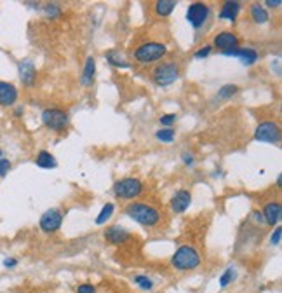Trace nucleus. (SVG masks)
I'll list each match as a JSON object with an SVG mask.
<instances>
[{"label":"nucleus","mask_w":282,"mask_h":293,"mask_svg":"<svg viewBox=\"0 0 282 293\" xmlns=\"http://www.w3.org/2000/svg\"><path fill=\"white\" fill-rule=\"evenodd\" d=\"M126 215L133 218L136 224L143 225V227H155L162 218L159 209L146 205V203H131V205H127Z\"/></svg>","instance_id":"nucleus-1"},{"label":"nucleus","mask_w":282,"mask_h":293,"mask_svg":"<svg viewBox=\"0 0 282 293\" xmlns=\"http://www.w3.org/2000/svg\"><path fill=\"white\" fill-rule=\"evenodd\" d=\"M200 262H202L200 253L192 244H181L171 259V265L176 270H194L200 265Z\"/></svg>","instance_id":"nucleus-2"},{"label":"nucleus","mask_w":282,"mask_h":293,"mask_svg":"<svg viewBox=\"0 0 282 293\" xmlns=\"http://www.w3.org/2000/svg\"><path fill=\"white\" fill-rule=\"evenodd\" d=\"M168 54V47L160 42H145L134 51V58L140 63H153L159 61Z\"/></svg>","instance_id":"nucleus-3"},{"label":"nucleus","mask_w":282,"mask_h":293,"mask_svg":"<svg viewBox=\"0 0 282 293\" xmlns=\"http://www.w3.org/2000/svg\"><path fill=\"white\" fill-rule=\"evenodd\" d=\"M179 77V66L174 61H166L155 66V70L152 72V79L157 86L168 88L172 82H176Z\"/></svg>","instance_id":"nucleus-4"},{"label":"nucleus","mask_w":282,"mask_h":293,"mask_svg":"<svg viewBox=\"0 0 282 293\" xmlns=\"http://www.w3.org/2000/svg\"><path fill=\"white\" fill-rule=\"evenodd\" d=\"M143 192V183L138 178H122V180L115 181L113 194L118 199H134L141 196Z\"/></svg>","instance_id":"nucleus-5"},{"label":"nucleus","mask_w":282,"mask_h":293,"mask_svg":"<svg viewBox=\"0 0 282 293\" xmlns=\"http://www.w3.org/2000/svg\"><path fill=\"white\" fill-rule=\"evenodd\" d=\"M42 122L51 131H63L68 126V114L59 108H47L42 112Z\"/></svg>","instance_id":"nucleus-6"},{"label":"nucleus","mask_w":282,"mask_h":293,"mask_svg":"<svg viewBox=\"0 0 282 293\" xmlns=\"http://www.w3.org/2000/svg\"><path fill=\"white\" fill-rule=\"evenodd\" d=\"M209 14H211L209 5L204 4V2H194V4L188 5L187 21L195 28V30H198V28H202L204 25H206Z\"/></svg>","instance_id":"nucleus-7"},{"label":"nucleus","mask_w":282,"mask_h":293,"mask_svg":"<svg viewBox=\"0 0 282 293\" xmlns=\"http://www.w3.org/2000/svg\"><path fill=\"white\" fill-rule=\"evenodd\" d=\"M254 138L263 143H277L281 140V127L272 120H265L256 127Z\"/></svg>","instance_id":"nucleus-8"},{"label":"nucleus","mask_w":282,"mask_h":293,"mask_svg":"<svg viewBox=\"0 0 282 293\" xmlns=\"http://www.w3.org/2000/svg\"><path fill=\"white\" fill-rule=\"evenodd\" d=\"M38 224H40V229H42L46 234H53V232H56L63 224L61 209H57V208L47 209V211L40 216V222H38Z\"/></svg>","instance_id":"nucleus-9"},{"label":"nucleus","mask_w":282,"mask_h":293,"mask_svg":"<svg viewBox=\"0 0 282 293\" xmlns=\"http://www.w3.org/2000/svg\"><path fill=\"white\" fill-rule=\"evenodd\" d=\"M192 205V194L187 189L176 190V194L171 197V209L174 213H185Z\"/></svg>","instance_id":"nucleus-10"},{"label":"nucleus","mask_w":282,"mask_h":293,"mask_svg":"<svg viewBox=\"0 0 282 293\" xmlns=\"http://www.w3.org/2000/svg\"><path fill=\"white\" fill-rule=\"evenodd\" d=\"M18 70H19V79H21L23 86L30 88V86L35 84V81H37V70H35V65L30 59H21L18 63Z\"/></svg>","instance_id":"nucleus-11"},{"label":"nucleus","mask_w":282,"mask_h":293,"mask_svg":"<svg viewBox=\"0 0 282 293\" xmlns=\"http://www.w3.org/2000/svg\"><path fill=\"white\" fill-rule=\"evenodd\" d=\"M225 56H233V58H239L240 63L246 66H251L258 61V53H256L253 47H244V49H240V47H235L232 51H225Z\"/></svg>","instance_id":"nucleus-12"},{"label":"nucleus","mask_w":282,"mask_h":293,"mask_svg":"<svg viewBox=\"0 0 282 293\" xmlns=\"http://www.w3.org/2000/svg\"><path fill=\"white\" fill-rule=\"evenodd\" d=\"M214 46L223 51V53L225 51H232L235 47H239V37L235 33H232V31H220L214 37Z\"/></svg>","instance_id":"nucleus-13"},{"label":"nucleus","mask_w":282,"mask_h":293,"mask_svg":"<svg viewBox=\"0 0 282 293\" xmlns=\"http://www.w3.org/2000/svg\"><path fill=\"white\" fill-rule=\"evenodd\" d=\"M18 101V89L11 82L0 81V107H12Z\"/></svg>","instance_id":"nucleus-14"},{"label":"nucleus","mask_w":282,"mask_h":293,"mask_svg":"<svg viewBox=\"0 0 282 293\" xmlns=\"http://www.w3.org/2000/svg\"><path fill=\"white\" fill-rule=\"evenodd\" d=\"M263 218H265V224L268 225H277L282 218V206L279 201H270L265 205L263 209Z\"/></svg>","instance_id":"nucleus-15"},{"label":"nucleus","mask_w":282,"mask_h":293,"mask_svg":"<svg viewBox=\"0 0 282 293\" xmlns=\"http://www.w3.org/2000/svg\"><path fill=\"white\" fill-rule=\"evenodd\" d=\"M105 239L110 244H117L118 246V244H124L129 239V232L124 227H120V225H113V227L105 231Z\"/></svg>","instance_id":"nucleus-16"},{"label":"nucleus","mask_w":282,"mask_h":293,"mask_svg":"<svg viewBox=\"0 0 282 293\" xmlns=\"http://www.w3.org/2000/svg\"><path fill=\"white\" fill-rule=\"evenodd\" d=\"M94 75H96V61L92 56H89V58L85 59L84 72H82V79H80L82 86H85V88L92 86V82H94Z\"/></svg>","instance_id":"nucleus-17"},{"label":"nucleus","mask_w":282,"mask_h":293,"mask_svg":"<svg viewBox=\"0 0 282 293\" xmlns=\"http://www.w3.org/2000/svg\"><path fill=\"white\" fill-rule=\"evenodd\" d=\"M240 12V4L239 2H225V4L221 5V11H220V18L221 20H228V21H235L237 14Z\"/></svg>","instance_id":"nucleus-18"},{"label":"nucleus","mask_w":282,"mask_h":293,"mask_svg":"<svg viewBox=\"0 0 282 293\" xmlns=\"http://www.w3.org/2000/svg\"><path fill=\"white\" fill-rule=\"evenodd\" d=\"M35 164H37L38 168H42V170H54V168L57 166L56 157L47 150L38 152L37 159H35Z\"/></svg>","instance_id":"nucleus-19"},{"label":"nucleus","mask_w":282,"mask_h":293,"mask_svg":"<svg viewBox=\"0 0 282 293\" xmlns=\"http://www.w3.org/2000/svg\"><path fill=\"white\" fill-rule=\"evenodd\" d=\"M249 12H251V20L254 21L256 25H265L268 21V12L261 4H253Z\"/></svg>","instance_id":"nucleus-20"},{"label":"nucleus","mask_w":282,"mask_h":293,"mask_svg":"<svg viewBox=\"0 0 282 293\" xmlns=\"http://www.w3.org/2000/svg\"><path fill=\"white\" fill-rule=\"evenodd\" d=\"M105 58H107V61L110 63L112 66H117V68H131V65L124 59V56L118 53V51H108V53L105 54Z\"/></svg>","instance_id":"nucleus-21"},{"label":"nucleus","mask_w":282,"mask_h":293,"mask_svg":"<svg viewBox=\"0 0 282 293\" xmlns=\"http://www.w3.org/2000/svg\"><path fill=\"white\" fill-rule=\"evenodd\" d=\"M176 9L174 0H159L155 2V12L159 16H169Z\"/></svg>","instance_id":"nucleus-22"},{"label":"nucleus","mask_w":282,"mask_h":293,"mask_svg":"<svg viewBox=\"0 0 282 293\" xmlns=\"http://www.w3.org/2000/svg\"><path fill=\"white\" fill-rule=\"evenodd\" d=\"M115 211V205L113 203H107V205L101 208V211H99V215L96 216V225H103L107 224L108 220L112 218V215H113Z\"/></svg>","instance_id":"nucleus-23"},{"label":"nucleus","mask_w":282,"mask_h":293,"mask_svg":"<svg viewBox=\"0 0 282 293\" xmlns=\"http://www.w3.org/2000/svg\"><path fill=\"white\" fill-rule=\"evenodd\" d=\"M235 278H237V270L233 269V267H228V269L220 276V286L221 288H226V286L235 281Z\"/></svg>","instance_id":"nucleus-24"},{"label":"nucleus","mask_w":282,"mask_h":293,"mask_svg":"<svg viewBox=\"0 0 282 293\" xmlns=\"http://www.w3.org/2000/svg\"><path fill=\"white\" fill-rule=\"evenodd\" d=\"M239 91V88H237L235 84H226L223 86V88L218 91V100H228V98H232L233 94Z\"/></svg>","instance_id":"nucleus-25"},{"label":"nucleus","mask_w":282,"mask_h":293,"mask_svg":"<svg viewBox=\"0 0 282 293\" xmlns=\"http://www.w3.org/2000/svg\"><path fill=\"white\" fill-rule=\"evenodd\" d=\"M134 283H136V285L140 286L141 290H145V292H150V290L153 288V281L148 278V276H145V274L134 276Z\"/></svg>","instance_id":"nucleus-26"},{"label":"nucleus","mask_w":282,"mask_h":293,"mask_svg":"<svg viewBox=\"0 0 282 293\" xmlns=\"http://www.w3.org/2000/svg\"><path fill=\"white\" fill-rule=\"evenodd\" d=\"M157 135V140H160V142L164 143H171L172 140H174V129H171V127H164V129H160V131L155 133Z\"/></svg>","instance_id":"nucleus-27"},{"label":"nucleus","mask_w":282,"mask_h":293,"mask_svg":"<svg viewBox=\"0 0 282 293\" xmlns=\"http://www.w3.org/2000/svg\"><path fill=\"white\" fill-rule=\"evenodd\" d=\"M44 14H46L47 18H57V16L61 14V9L56 4H47L46 7H44Z\"/></svg>","instance_id":"nucleus-28"},{"label":"nucleus","mask_w":282,"mask_h":293,"mask_svg":"<svg viewBox=\"0 0 282 293\" xmlns=\"http://www.w3.org/2000/svg\"><path fill=\"white\" fill-rule=\"evenodd\" d=\"M282 239V229L281 227H275V231L272 232V237H270V243L272 246H279Z\"/></svg>","instance_id":"nucleus-29"},{"label":"nucleus","mask_w":282,"mask_h":293,"mask_svg":"<svg viewBox=\"0 0 282 293\" xmlns=\"http://www.w3.org/2000/svg\"><path fill=\"white\" fill-rule=\"evenodd\" d=\"M77 293H96V286L91 283H82L77 286Z\"/></svg>","instance_id":"nucleus-30"},{"label":"nucleus","mask_w":282,"mask_h":293,"mask_svg":"<svg viewBox=\"0 0 282 293\" xmlns=\"http://www.w3.org/2000/svg\"><path fill=\"white\" fill-rule=\"evenodd\" d=\"M174 122H176L174 114H166V116L160 117V124H162V126H166V127H171Z\"/></svg>","instance_id":"nucleus-31"},{"label":"nucleus","mask_w":282,"mask_h":293,"mask_svg":"<svg viewBox=\"0 0 282 293\" xmlns=\"http://www.w3.org/2000/svg\"><path fill=\"white\" fill-rule=\"evenodd\" d=\"M211 51H213V46H204V47H200V49L197 51V53L194 54L195 58L197 59H202V58H207L211 54Z\"/></svg>","instance_id":"nucleus-32"},{"label":"nucleus","mask_w":282,"mask_h":293,"mask_svg":"<svg viewBox=\"0 0 282 293\" xmlns=\"http://www.w3.org/2000/svg\"><path fill=\"white\" fill-rule=\"evenodd\" d=\"M11 170V161L9 159H0V178H4Z\"/></svg>","instance_id":"nucleus-33"},{"label":"nucleus","mask_w":282,"mask_h":293,"mask_svg":"<svg viewBox=\"0 0 282 293\" xmlns=\"http://www.w3.org/2000/svg\"><path fill=\"white\" fill-rule=\"evenodd\" d=\"M251 218H253V222H254V224H258V225H265L263 213L258 211V209H254V211L251 213Z\"/></svg>","instance_id":"nucleus-34"},{"label":"nucleus","mask_w":282,"mask_h":293,"mask_svg":"<svg viewBox=\"0 0 282 293\" xmlns=\"http://www.w3.org/2000/svg\"><path fill=\"white\" fill-rule=\"evenodd\" d=\"M4 267L5 269H14L16 265H18V259H14V257H7V259H4Z\"/></svg>","instance_id":"nucleus-35"},{"label":"nucleus","mask_w":282,"mask_h":293,"mask_svg":"<svg viewBox=\"0 0 282 293\" xmlns=\"http://www.w3.org/2000/svg\"><path fill=\"white\" fill-rule=\"evenodd\" d=\"M181 161H183L187 166H192V164H194V155L188 154V152H183V154H181Z\"/></svg>","instance_id":"nucleus-36"},{"label":"nucleus","mask_w":282,"mask_h":293,"mask_svg":"<svg viewBox=\"0 0 282 293\" xmlns=\"http://www.w3.org/2000/svg\"><path fill=\"white\" fill-rule=\"evenodd\" d=\"M265 5H267V7H281L282 2H281V0H267V2H265Z\"/></svg>","instance_id":"nucleus-37"},{"label":"nucleus","mask_w":282,"mask_h":293,"mask_svg":"<svg viewBox=\"0 0 282 293\" xmlns=\"http://www.w3.org/2000/svg\"><path fill=\"white\" fill-rule=\"evenodd\" d=\"M14 116H16V117L23 116V107H18V108H16V110H14Z\"/></svg>","instance_id":"nucleus-38"},{"label":"nucleus","mask_w":282,"mask_h":293,"mask_svg":"<svg viewBox=\"0 0 282 293\" xmlns=\"http://www.w3.org/2000/svg\"><path fill=\"white\" fill-rule=\"evenodd\" d=\"M281 183H282V175H279V178H277V185L281 187Z\"/></svg>","instance_id":"nucleus-39"},{"label":"nucleus","mask_w":282,"mask_h":293,"mask_svg":"<svg viewBox=\"0 0 282 293\" xmlns=\"http://www.w3.org/2000/svg\"><path fill=\"white\" fill-rule=\"evenodd\" d=\"M0 159H2V148H0Z\"/></svg>","instance_id":"nucleus-40"}]
</instances>
